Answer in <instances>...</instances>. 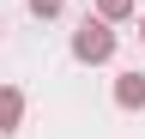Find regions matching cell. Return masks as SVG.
I'll list each match as a JSON object with an SVG mask.
<instances>
[{
	"instance_id": "6da1fadb",
	"label": "cell",
	"mask_w": 145,
	"mask_h": 139,
	"mask_svg": "<svg viewBox=\"0 0 145 139\" xmlns=\"http://www.w3.org/2000/svg\"><path fill=\"white\" fill-rule=\"evenodd\" d=\"M72 55H79V61H109V55H115V30H109V24H79V37H72Z\"/></svg>"
},
{
	"instance_id": "7a4b0ae2",
	"label": "cell",
	"mask_w": 145,
	"mask_h": 139,
	"mask_svg": "<svg viewBox=\"0 0 145 139\" xmlns=\"http://www.w3.org/2000/svg\"><path fill=\"white\" fill-rule=\"evenodd\" d=\"M115 97H121V109H145V73H127L115 85Z\"/></svg>"
},
{
	"instance_id": "3957f363",
	"label": "cell",
	"mask_w": 145,
	"mask_h": 139,
	"mask_svg": "<svg viewBox=\"0 0 145 139\" xmlns=\"http://www.w3.org/2000/svg\"><path fill=\"white\" fill-rule=\"evenodd\" d=\"M18 115H24V97H18V91H0V127H18Z\"/></svg>"
},
{
	"instance_id": "277c9868",
	"label": "cell",
	"mask_w": 145,
	"mask_h": 139,
	"mask_svg": "<svg viewBox=\"0 0 145 139\" xmlns=\"http://www.w3.org/2000/svg\"><path fill=\"white\" fill-rule=\"evenodd\" d=\"M103 6V18H127V12H133V0H97Z\"/></svg>"
},
{
	"instance_id": "5b68a950",
	"label": "cell",
	"mask_w": 145,
	"mask_h": 139,
	"mask_svg": "<svg viewBox=\"0 0 145 139\" xmlns=\"http://www.w3.org/2000/svg\"><path fill=\"white\" fill-rule=\"evenodd\" d=\"M30 12H36V18H54V12H61V0H30Z\"/></svg>"
},
{
	"instance_id": "8992f818",
	"label": "cell",
	"mask_w": 145,
	"mask_h": 139,
	"mask_svg": "<svg viewBox=\"0 0 145 139\" xmlns=\"http://www.w3.org/2000/svg\"><path fill=\"white\" fill-rule=\"evenodd\" d=\"M139 30H145V24H139Z\"/></svg>"
}]
</instances>
